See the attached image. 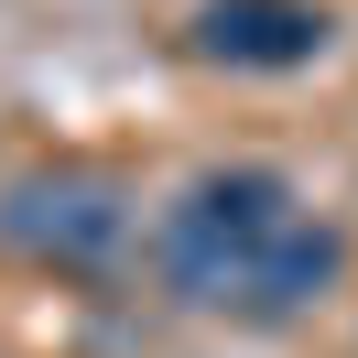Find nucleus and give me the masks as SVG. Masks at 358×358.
I'll use <instances>...</instances> for the list:
<instances>
[{
	"label": "nucleus",
	"mask_w": 358,
	"mask_h": 358,
	"mask_svg": "<svg viewBox=\"0 0 358 358\" xmlns=\"http://www.w3.org/2000/svg\"><path fill=\"white\" fill-rule=\"evenodd\" d=\"M163 282L196 315H239V326H293L315 293H336L348 271V228L315 217L293 196V174L271 163H206L152 228Z\"/></svg>",
	"instance_id": "obj_1"
},
{
	"label": "nucleus",
	"mask_w": 358,
	"mask_h": 358,
	"mask_svg": "<svg viewBox=\"0 0 358 358\" xmlns=\"http://www.w3.org/2000/svg\"><path fill=\"white\" fill-rule=\"evenodd\" d=\"M0 250L33 271H66V282H98V271L131 250V196L98 163H33V174L0 185Z\"/></svg>",
	"instance_id": "obj_2"
},
{
	"label": "nucleus",
	"mask_w": 358,
	"mask_h": 358,
	"mask_svg": "<svg viewBox=\"0 0 358 358\" xmlns=\"http://www.w3.org/2000/svg\"><path fill=\"white\" fill-rule=\"evenodd\" d=\"M185 44L228 76H293L336 44V22H326V0H196Z\"/></svg>",
	"instance_id": "obj_3"
}]
</instances>
